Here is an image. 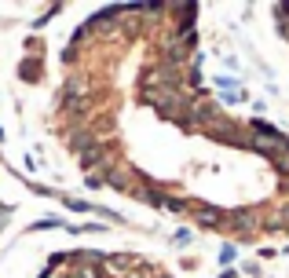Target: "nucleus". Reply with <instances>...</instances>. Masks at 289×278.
<instances>
[{
	"label": "nucleus",
	"instance_id": "f03ea898",
	"mask_svg": "<svg viewBox=\"0 0 289 278\" xmlns=\"http://www.w3.org/2000/svg\"><path fill=\"white\" fill-rule=\"evenodd\" d=\"M220 260H223V264H231V260H234V249H231V245H223V253H220Z\"/></svg>",
	"mask_w": 289,
	"mask_h": 278
},
{
	"label": "nucleus",
	"instance_id": "f257e3e1",
	"mask_svg": "<svg viewBox=\"0 0 289 278\" xmlns=\"http://www.w3.org/2000/svg\"><path fill=\"white\" fill-rule=\"evenodd\" d=\"M194 220L202 223V227H220L223 212H220V209H212V205H194Z\"/></svg>",
	"mask_w": 289,
	"mask_h": 278
}]
</instances>
